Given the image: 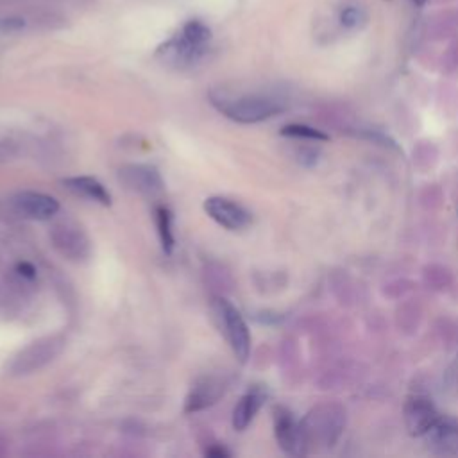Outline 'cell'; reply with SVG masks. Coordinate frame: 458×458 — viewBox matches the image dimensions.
I'll return each mask as SVG.
<instances>
[{
    "label": "cell",
    "instance_id": "6da1fadb",
    "mask_svg": "<svg viewBox=\"0 0 458 458\" xmlns=\"http://www.w3.org/2000/svg\"><path fill=\"white\" fill-rule=\"evenodd\" d=\"M209 39V27L200 20H190L174 38L157 48V57L175 68L191 66L204 55Z\"/></svg>",
    "mask_w": 458,
    "mask_h": 458
},
{
    "label": "cell",
    "instance_id": "7a4b0ae2",
    "mask_svg": "<svg viewBox=\"0 0 458 458\" xmlns=\"http://www.w3.org/2000/svg\"><path fill=\"white\" fill-rule=\"evenodd\" d=\"M211 104L224 116L238 123H258L284 111V104L281 100L256 93H211Z\"/></svg>",
    "mask_w": 458,
    "mask_h": 458
},
{
    "label": "cell",
    "instance_id": "3957f363",
    "mask_svg": "<svg viewBox=\"0 0 458 458\" xmlns=\"http://www.w3.org/2000/svg\"><path fill=\"white\" fill-rule=\"evenodd\" d=\"M63 347L64 340L61 336H47L32 342L13 358V361L9 363V372L14 376L32 374L50 363L63 351Z\"/></svg>",
    "mask_w": 458,
    "mask_h": 458
},
{
    "label": "cell",
    "instance_id": "277c9868",
    "mask_svg": "<svg viewBox=\"0 0 458 458\" xmlns=\"http://www.w3.org/2000/svg\"><path fill=\"white\" fill-rule=\"evenodd\" d=\"M216 311L224 327V335L234 356L238 358V361L245 363L250 354V333H249L247 322L243 320L242 313L225 299H218Z\"/></svg>",
    "mask_w": 458,
    "mask_h": 458
},
{
    "label": "cell",
    "instance_id": "5b68a950",
    "mask_svg": "<svg viewBox=\"0 0 458 458\" xmlns=\"http://www.w3.org/2000/svg\"><path fill=\"white\" fill-rule=\"evenodd\" d=\"M344 428V413L336 406H320L313 410L304 420L302 429L308 445L313 438L322 440L326 445H333Z\"/></svg>",
    "mask_w": 458,
    "mask_h": 458
},
{
    "label": "cell",
    "instance_id": "8992f818",
    "mask_svg": "<svg viewBox=\"0 0 458 458\" xmlns=\"http://www.w3.org/2000/svg\"><path fill=\"white\" fill-rule=\"evenodd\" d=\"M274 435L279 447L292 456L306 454L308 440L302 429V422L295 420L290 410L277 406L274 410Z\"/></svg>",
    "mask_w": 458,
    "mask_h": 458
},
{
    "label": "cell",
    "instance_id": "52a82bcc",
    "mask_svg": "<svg viewBox=\"0 0 458 458\" xmlns=\"http://www.w3.org/2000/svg\"><path fill=\"white\" fill-rule=\"evenodd\" d=\"M442 417L433 401L426 395L413 394L404 404V424L411 437H424Z\"/></svg>",
    "mask_w": 458,
    "mask_h": 458
},
{
    "label": "cell",
    "instance_id": "ba28073f",
    "mask_svg": "<svg viewBox=\"0 0 458 458\" xmlns=\"http://www.w3.org/2000/svg\"><path fill=\"white\" fill-rule=\"evenodd\" d=\"M204 211L211 220L229 231L245 229L252 220L250 213L242 204L218 195L204 200Z\"/></svg>",
    "mask_w": 458,
    "mask_h": 458
},
{
    "label": "cell",
    "instance_id": "9c48e42d",
    "mask_svg": "<svg viewBox=\"0 0 458 458\" xmlns=\"http://www.w3.org/2000/svg\"><path fill=\"white\" fill-rule=\"evenodd\" d=\"M50 238L54 247L72 261H82L89 256V250H91L89 240L84 234V231L75 224H70V222L57 224L52 229Z\"/></svg>",
    "mask_w": 458,
    "mask_h": 458
},
{
    "label": "cell",
    "instance_id": "30bf717a",
    "mask_svg": "<svg viewBox=\"0 0 458 458\" xmlns=\"http://www.w3.org/2000/svg\"><path fill=\"white\" fill-rule=\"evenodd\" d=\"M13 208L25 218L50 220L59 211V202L39 191H20L13 197Z\"/></svg>",
    "mask_w": 458,
    "mask_h": 458
},
{
    "label": "cell",
    "instance_id": "8fae6325",
    "mask_svg": "<svg viewBox=\"0 0 458 458\" xmlns=\"http://www.w3.org/2000/svg\"><path fill=\"white\" fill-rule=\"evenodd\" d=\"M120 179L134 191L154 197L165 188V182L156 166L150 165H127L120 170Z\"/></svg>",
    "mask_w": 458,
    "mask_h": 458
},
{
    "label": "cell",
    "instance_id": "7c38bea8",
    "mask_svg": "<svg viewBox=\"0 0 458 458\" xmlns=\"http://www.w3.org/2000/svg\"><path fill=\"white\" fill-rule=\"evenodd\" d=\"M428 445L440 454L458 456V420L442 415L438 422L424 435Z\"/></svg>",
    "mask_w": 458,
    "mask_h": 458
},
{
    "label": "cell",
    "instance_id": "4fadbf2b",
    "mask_svg": "<svg viewBox=\"0 0 458 458\" xmlns=\"http://www.w3.org/2000/svg\"><path fill=\"white\" fill-rule=\"evenodd\" d=\"M224 394V383L216 377H200L190 390L184 401V411L193 413L204 410L218 401Z\"/></svg>",
    "mask_w": 458,
    "mask_h": 458
},
{
    "label": "cell",
    "instance_id": "5bb4252c",
    "mask_svg": "<svg viewBox=\"0 0 458 458\" xmlns=\"http://www.w3.org/2000/svg\"><path fill=\"white\" fill-rule=\"evenodd\" d=\"M265 392L261 388H252L240 397L233 410V428L236 431H243L254 420L261 404L265 403Z\"/></svg>",
    "mask_w": 458,
    "mask_h": 458
},
{
    "label": "cell",
    "instance_id": "9a60e30c",
    "mask_svg": "<svg viewBox=\"0 0 458 458\" xmlns=\"http://www.w3.org/2000/svg\"><path fill=\"white\" fill-rule=\"evenodd\" d=\"M63 184L75 195L89 199L93 202H98L102 206L111 204V193L106 190V186L97 181L95 177L88 175H77V177H66L63 179Z\"/></svg>",
    "mask_w": 458,
    "mask_h": 458
},
{
    "label": "cell",
    "instance_id": "2e32d148",
    "mask_svg": "<svg viewBox=\"0 0 458 458\" xmlns=\"http://www.w3.org/2000/svg\"><path fill=\"white\" fill-rule=\"evenodd\" d=\"M154 218H156V227H157V234H159L161 249H163L165 254H172L174 245H175V238H174V231H172V213H170V209L165 208V206H156Z\"/></svg>",
    "mask_w": 458,
    "mask_h": 458
},
{
    "label": "cell",
    "instance_id": "e0dca14e",
    "mask_svg": "<svg viewBox=\"0 0 458 458\" xmlns=\"http://www.w3.org/2000/svg\"><path fill=\"white\" fill-rule=\"evenodd\" d=\"M283 136L288 138H297V140H306V141H327L329 136L326 132H322L320 129H315L311 125H304V123H290L284 125L281 129Z\"/></svg>",
    "mask_w": 458,
    "mask_h": 458
},
{
    "label": "cell",
    "instance_id": "ac0fdd59",
    "mask_svg": "<svg viewBox=\"0 0 458 458\" xmlns=\"http://www.w3.org/2000/svg\"><path fill=\"white\" fill-rule=\"evenodd\" d=\"M367 21V13L363 7L356 5V4H349L344 5L340 11V23L345 29H360L361 25H365Z\"/></svg>",
    "mask_w": 458,
    "mask_h": 458
},
{
    "label": "cell",
    "instance_id": "d6986e66",
    "mask_svg": "<svg viewBox=\"0 0 458 458\" xmlns=\"http://www.w3.org/2000/svg\"><path fill=\"white\" fill-rule=\"evenodd\" d=\"M18 274L27 277V279H32L36 276V270H34V267L30 263L23 261V263H18Z\"/></svg>",
    "mask_w": 458,
    "mask_h": 458
},
{
    "label": "cell",
    "instance_id": "ffe728a7",
    "mask_svg": "<svg viewBox=\"0 0 458 458\" xmlns=\"http://www.w3.org/2000/svg\"><path fill=\"white\" fill-rule=\"evenodd\" d=\"M206 456H213V458H222V456H229V451H225L224 447H211L206 451Z\"/></svg>",
    "mask_w": 458,
    "mask_h": 458
},
{
    "label": "cell",
    "instance_id": "44dd1931",
    "mask_svg": "<svg viewBox=\"0 0 458 458\" xmlns=\"http://www.w3.org/2000/svg\"><path fill=\"white\" fill-rule=\"evenodd\" d=\"M413 2H415V4H417V5H424V4H426V2H428V0H413Z\"/></svg>",
    "mask_w": 458,
    "mask_h": 458
}]
</instances>
